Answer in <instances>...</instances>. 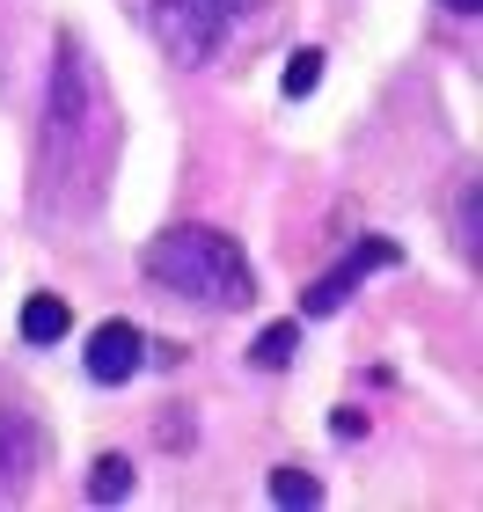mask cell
I'll return each instance as SVG.
<instances>
[{
	"label": "cell",
	"instance_id": "9",
	"mask_svg": "<svg viewBox=\"0 0 483 512\" xmlns=\"http://www.w3.org/2000/svg\"><path fill=\"white\" fill-rule=\"evenodd\" d=\"M271 505H322L315 469H271Z\"/></svg>",
	"mask_w": 483,
	"mask_h": 512
},
{
	"label": "cell",
	"instance_id": "4",
	"mask_svg": "<svg viewBox=\"0 0 483 512\" xmlns=\"http://www.w3.org/2000/svg\"><path fill=\"white\" fill-rule=\"evenodd\" d=\"M88 381H103V388H118V381H132L147 366V337L132 330V322H103L96 337H88Z\"/></svg>",
	"mask_w": 483,
	"mask_h": 512
},
{
	"label": "cell",
	"instance_id": "10",
	"mask_svg": "<svg viewBox=\"0 0 483 512\" xmlns=\"http://www.w3.org/2000/svg\"><path fill=\"white\" fill-rule=\"evenodd\" d=\"M315 81H322V52H293V59H286V81H279V88H286L293 103H301Z\"/></svg>",
	"mask_w": 483,
	"mask_h": 512
},
{
	"label": "cell",
	"instance_id": "8",
	"mask_svg": "<svg viewBox=\"0 0 483 512\" xmlns=\"http://www.w3.org/2000/svg\"><path fill=\"white\" fill-rule=\"evenodd\" d=\"M293 344H301V322H271V330L249 344V359H257L264 374H279V366H293Z\"/></svg>",
	"mask_w": 483,
	"mask_h": 512
},
{
	"label": "cell",
	"instance_id": "3",
	"mask_svg": "<svg viewBox=\"0 0 483 512\" xmlns=\"http://www.w3.org/2000/svg\"><path fill=\"white\" fill-rule=\"evenodd\" d=\"M388 264H403V249L388 242V235H374V242H352V256H344L337 271H322L315 286L301 293V315H337L344 300H352V286H359V278H366V271H388Z\"/></svg>",
	"mask_w": 483,
	"mask_h": 512
},
{
	"label": "cell",
	"instance_id": "12",
	"mask_svg": "<svg viewBox=\"0 0 483 512\" xmlns=\"http://www.w3.org/2000/svg\"><path fill=\"white\" fill-rule=\"evenodd\" d=\"M447 8H454V15H476V8H483V0H447Z\"/></svg>",
	"mask_w": 483,
	"mask_h": 512
},
{
	"label": "cell",
	"instance_id": "5",
	"mask_svg": "<svg viewBox=\"0 0 483 512\" xmlns=\"http://www.w3.org/2000/svg\"><path fill=\"white\" fill-rule=\"evenodd\" d=\"M37 461V425L22 410H0V491H22Z\"/></svg>",
	"mask_w": 483,
	"mask_h": 512
},
{
	"label": "cell",
	"instance_id": "2",
	"mask_svg": "<svg viewBox=\"0 0 483 512\" xmlns=\"http://www.w3.org/2000/svg\"><path fill=\"white\" fill-rule=\"evenodd\" d=\"M242 22V0H154V37L183 66H205Z\"/></svg>",
	"mask_w": 483,
	"mask_h": 512
},
{
	"label": "cell",
	"instance_id": "6",
	"mask_svg": "<svg viewBox=\"0 0 483 512\" xmlns=\"http://www.w3.org/2000/svg\"><path fill=\"white\" fill-rule=\"evenodd\" d=\"M74 330V308H66L59 293H30V308H22V344H59Z\"/></svg>",
	"mask_w": 483,
	"mask_h": 512
},
{
	"label": "cell",
	"instance_id": "7",
	"mask_svg": "<svg viewBox=\"0 0 483 512\" xmlns=\"http://www.w3.org/2000/svg\"><path fill=\"white\" fill-rule=\"evenodd\" d=\"M132 483H140V469H132L125 454H103L96 469H88V498H96V505H125Z\"/></svg>",
	"mask_w": 483,
	"mask_h": 512
},
{
	"label": "cell",
	"instance_id": "11",
	"mask_svg": "<svg viewBox=\"0 0 483 512\" xmlns=\"http://www.w3.org/2000/svg\"><path fill=\"white\" fill-rule=\"evenodd\" d=\"M330 432H337V439H359V432H366V417H359V410H337V417H330Z\"/></svg>",
	"mask_w": 483,
	"mask_h": 512
},
{
	"label": "cell",
	"instance_id": "1",
	"mask_svg": "<svg viewBox=\"0 0 483 512\" xmlns=\"http://www.w3.org/2000/svg\"><path fill=\"white\" fill-rule=\"evenodd\" d=\"M147 278H161L183 300H205V308H249L257 300V271H249L242 242L220 227H169L147 249Z\"/></svg>",
	"mask_w": 483,
	"mask_h": 512
}]
</instances>
